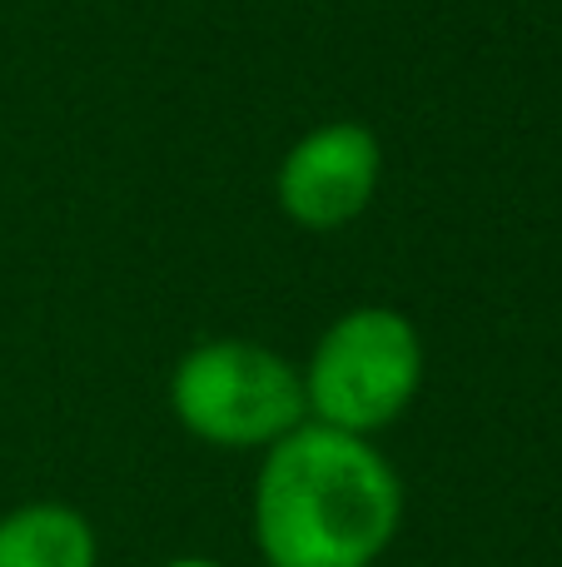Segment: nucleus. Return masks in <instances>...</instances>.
Listing matches in <instances>:
<instances>
[{"label": "nucleus", "instance_id": "1", "mask_svg": "<svg viewBox=\"0 0 562 567\" xmlns=\"http://www.w3.org/2000/svg\"><path fill=\"white\" fill-rule=\"evenodd\" d=\"M249 523L264 567H374L404 523V483L368 439L304 419L264 449Z\"/></svg>", "mask_w": 562, "mask_h": 567}, {"label": "nucleus", "instance_id": "2", "mask_svg": "<svg viewBox=\"0 0 562 567\" xmlns=\"http://www.w3.org/2000/svg\"><path fill=\"white\" fill-rule=\"evenodd\" d=\"M304 373L309 419L339 433L374 439L398 423L424 383V339L388 303L339 313L314 343Z\"/></svg>", "mask_w": 562, "mask_h": 567}, {"label": "nucleus", "instance_id": "3", "mask_svg": "<svg viewBox=\"0 0 562 567\" xmlns=\"http://www.w3.org/2000/svg\"><path fill=\"white\" fill-rule=\"evenodd\" d=\"M169 409L209 449H274L309 419L304 373L254 339H205L169 373Z\"/></svg>", "mask_w": 562, "mask_h": 567}, {"label": "nucleus", "instance_id": "4", "mask_svg": "<svg viewBox=\"0 0 562 567\" xmlns=\"http://www.w3.org/2000/svg\"><path fill=\"white\" fill-rule=\"evenodd\" d=\"M384 169L378 135L358 120H329L294 140L274 175V195L294 225L304 229H339L368 209Z\"/></svg>", "mask_w": 562, "mask_h": 567}, {"label": "nucleus", "instance_id": "5", "mask_svg": "<svg viewBox=\"0 0 562 567\" xmlns=\"http://www.w3.org/2000/svg\"><path fill=\"white\" fill-rule=\"evenodd\" d=\"M95 528L70 503H20L0 518V567H95Z\"/></svg>", "mask_w": 562, "mask_h": 567}, {"label": "nucleus", "instance_id": "6", "mask_svg": "<svg viewBox=\"0 0 562 567\" xmlns=\"http://www.w3.org/2000/svg\"><path fill=\"white\" fill-rule=\"evenodd\" d=\"M165 567H225V563H215V558H169Z\"/></svg>", "mask_w": 562, "mask_h": 567}]
</instances>
